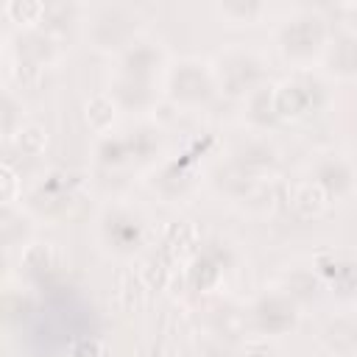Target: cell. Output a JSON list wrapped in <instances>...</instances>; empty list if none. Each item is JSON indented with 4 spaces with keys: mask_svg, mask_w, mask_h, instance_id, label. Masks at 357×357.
Segmentation results:
<instances>
[{
    "mask_svg": "<svg viewBox=\"0 0 357 357\" xmlns=\"http://www.w3.org/2000/svg\"><path fill=\"white\" fill-rule=\"evenodd\" d=\"M324 190H326V195L332 198H343V195H349L351 190H354V181H357V176H354V167L346 162V159H340V156H329V159H321L318 165H315V176H312Z\"/></svg>",
    "mask_w": 357,
    "mask_h": 357,
    "instance_id": "obj_9",
    "label": "cell"
},
{
    "mask_svg": "<svg viewBox=\"0 0 357 357\" xmlns=\"http://www.w3.org/2000/svg\"><path fill=\"white\" fill-rule=\"evenodd\" d=\"M103 237L106 243L120 251V254H131L139 248L142 243V223L131 215V212H123V209H114L103 218Z\"/></svg>",
    "mask_w": 357,
    "mask_h": 357,
    "instance_id": "obj_7",
    "label": "cell"
},
{
    "mask_svg": "<svg viewBox=\"0 0 357 357\" xmlns=\"http://www.w3.org/2000/svg\"><path fill=\"white\" fill-rule=\"evenodd\" d=\"M248 117L257 126H268L276 120V106H273V86H257L248 95Z\"/></svg>",
    "mask_w": 357,
    "mask_h": 357,
    "instance_id": "obj_19",
    "label": "cell"
},
{
    "mask_svg": "<svg viewBox=\"0 0 357 357\" xmlns=\"http://www.w3.org/2000/svg\"><path fill=\"white\" fill-rule=\"evenodd\" d=\"M324 98H326L324 86L310 75H293L279 86H273V106H276V117L282 120H298L318 112Z\"/></svg>",
    "mask_w": 357,
    "mask_h": 357,
    "instance_id": "obj_5",
    "label": "cell"
},
{
    "mask_svg": "<svg viewBox=\"0 0 357 357\" xmlns=\"http://www.w3.org/2000/svg\"><path fill=\"white\" fill-rule=\"evenodd\" d=\"M324 346L337 357H354L357 354V318H332L324 326Z\"/></svg>",
    "mask_w": 357,
    "mask_h": 357,
    "instance_id": "obj_12",
    "label": "cell"
},
{
    "mask_svg": "<svg viewBox=\"0 0 357 357\" xmlns=\"http://www.w3.org/2000/svg\"><path fill=\"white\" fill-rule=\"evenodd\" d=\"M218 11L231 22H254L265 8L259 3H254V0H245V3L243 0H229V3H220Z\"/></svg>",
    "mask_w": 357,
    "mask_h": 357,
    "instance_id": "obj_23",
    "label": "cell"
},
{
    "mask_svg": "<svg viewBox=\"0 0 357 357\" xmlns=\"http://www.w3.org/2000/svg\"><path fill=\"white\" fill-rule=\"evenodd\" d=\"M276 39H279V50L287 61L304 64V61L315 59L318 53H324L326 39H329V28L318 11L304 8V11H296L293 17H287L282 22Z\"/></svg>",
    "mask_w": 357,
    "mask_h": 357,
    "instance_id": "obj_1",
    "label": "cell"
},
{
    "mask_svg": "<svg viewBox=\"0 0 357 357\" xmlns=\"http://www.w3.org/2000/svg\"><path fill=\"white\" fill-rule=\"evenodd\" d=\"M349 25L357 31V6H349Z\"/></svg>",
    "mask_w": 357,
    "mask_h": 357,
    "instance_id": "obj_27",
    "label": "cell"
},
{
    "mask_svg": "<svg viewBox=\"0 0 357 357\" xmlns=\"http://www.w3.org/2000/svg\"><path fill=\"white\" fill-rule=\"evenodd\" d=\"M137 11L126 6H103L89 20V42L103 53H123L137 42Z\"/></svg>",
    "mask_w": 357,
    "mask_h": 357,
    "instance_id": "obj_3",
    "label": "cell"
},
{
    "mask_svg": "<svg viewBox=\"0 0 357 357\" xmlns=\"http://www.w3.org/2000/svg\"><path fill=\"white\" fill-rule=\"evenodd\" d=\"M117 103H114V98L112 95H92L89 100H86V106H84V117H86V123H89V128L92 131H98V134H106L109 128H112V123H114V117H117Z\"/></svg>",
    "mask_w": 357,
    "mask_h": 357,
    "instance_id": "obj_16",
    "label": "cell"
},
{
    "mask_svg": "<svg viewBox=\"0 0 357 357\" xmlns=\"http://www.w3.org/2000/svg\"><path fill=\"white\" fill-rule=\"evenodd\" d=\"M218 273H220V268H218V262L212 259V251L201 254V257H198V262H195V265H192V271H190V276H192V282H195L198 287H204L206 282L218 279Z\"/></svg>",
    "mask_w": 357,
    "mask_h": 357,
    "instance_id": "obj_24",
    "label": "cell"
},
{
    "mask_svg": "<svg viewBox=\"0 0 357 357\" xmlns=\"http://www.w3.org/2000/svg\"><path fill=\"white\" fill-rule=\"evenodd\" d=\"M165 89H167V98L173 103L195 109V106L209 103V98L215 95L218 84H215V73L204 61L184 59V61H178V64H173L167 70Z\"/></svg>",
    "mask_w": 357,
    "mask_h": 357,
    "instance_id": "obj_2",
    "label": "cell"
},
{
    "mask_svg": "<svg viewBox=\"0 0 357 357\" xmlns=\"http://www.w3.org/2000/svg\"><path fill=\"white\" fill-rule=\"evenodd\" d=\"M215 84L229 95H251L257 86H262V61L257 53L243 47H229L218 56L215 64Z\"/></svg>",
    "mask_w": 357,
    "mask_h": 357,
    "instance_id": "obj_4",
    "label": "cell"
},
{
    "mask_svg": "<svg viewBox=\"0 0 357 357\" xmlns=\"http://www.w3.org/2000/svg\"><path fill=\"white\" fill-rule=\"evenodd\" d=\"M45 11L47 6L45 3H33V0H11L6 3V14L14 20V22H25V25H33V22H42L45 20Z\"/></svg>",
    "mask_w": 357,
    "mask_h": 357,
    "instance_id": "obj_22",
    "label": "cell"
},
{
    "mask_svg": "<svg viewBox=\"0 0 357 357\" xmlns=\"http://www.w3.org/2000/svg\"><path fill=\"white\" fill-rule=\"evenodd\" d=\"M296 304H304V301H312L321 290H324V279L315 273V271H307V268H296L284 276V287H282Z\"/></svg>",
    "mask_w": 357,
    "mask_h": 357,
    "instance_id": "obj_15",
    "label": "cell"
},
{
    "mask_svg": "<svg viewBox=\"0 0 357 357\" xmlns=\"http://www.w3.org/2000/svg\"><path fill=\"white\" fill-rule=\"evenodd\" d=\"M14 187H17V176H14L11 165H3V201L14 198Z\"/></svg>",
    "mask_w": 357,
    "mask_h": 357,
    "instance_id": "obj_26",
    "label": "cell"
},
{
    "mask_svg": "<svg viewBox=\"0 0 357 357\" xmlns=\"http://www.w3.org/2000/svg\"><path fill=\"white\" fill-rule=\"evenodd\" d=\"M162 61V53L153 42H142L137 39L131 47H126L120 53V73L117 75H126V78H142V81H151L156 64Z\"/></svg>",
    "mask_w": 357,
    "mask_h": 357,
    "instance_id": "obj_10",
    "label": "cell"
},
{
    "mask_svg": "<svg viewBox=\"0 0 357 357\" xmlns=\"http://www.w3.org/2000/svg\"><path fill=\"white\" fill-rule=\"evenodd\" d=\"M114 103L126 112H145L153 100H156V92H153V84L151 81H142V78H126V75H117L114 84H112V92Z\"/></svg>",
    "mask_w": 357,
    "mask_h": 357,
    "instance_id": "obj_11",
    "label": "cell"
},
{
    "mask_svg": "<svg viewBox=\"0 0 357 357\" xmlns=\"http://www.w3.org/2000/svg\"><path fill=\"white\" fill-rule=\"evenodd\" d=\"M131 156L128 137H103L98 145V159L103 165H123Z\"/></svg>",
    "mask_w": 357,
    "mask_h": 357,
    "instance_id": "obj_21",
    "label": "cell"
},
{
    "mask_svg": "<svg viewBox=\"0 0 357 357\" xmlns=\"http://www.w3.org/2000/svg\"><path fill=\"white\" fill-rule=\"evenodd\" d=\"M106 351H103V346L98 343V340H81V343H75L70 351H67V357H103Z\"/></svg>",
    "mask_w": 357,
    "mask_h": 357,
    "instance_id": "obj_25",
    "label": "cell"
},
{
    "mask_svg": "<svg viewBox=\"0 0 357 357\" xmlns=\"http://www.w3.org/2000/svg\"><path fill=\"white\" fill-rule=\"evenodd\" d=\"M20 265L31 279H45L47 273H53L59 268V251L53 243H33L25 248Z\"/></svg>",
    "mask_w": 357,
    "mask_h": 357,
    "instance_id": "obj_14",
    "label": "cell"
},
{
    "mask_svg": "<svg viewBox=\"0 0 357 357\" xmlns=\"http://www.w3.org/2000/svg\"><path fill=\"white\" fill-rule=\"evenodd\" d=\"M326 201H329V195H326V190H324V187H321L315 178L301 181V184L296 187V195H293L296 209H298L301 215H307V218L321 215V212L326 209Z\"/></svg>",
    "mask_w": 357,
    "mask_h": 357,
    "instance_id": "obj_17",
    "label": "cell"
},
{
    "mask_svg": "<svg viewBox=\"0 0 357 357\" xmlns=\"http://www.w3.org/2000/svg\"><path fill=\"white\" fill-rule=\"evenodd\" d=\"M315 273L340 296H357V262L335 254H321L315 259Z\"/></svg>",
    "mask_w": 357,
    "mask_h": 357,
    "instance_id": "obj_8",
    "label": "cell"
},
{
    "mask_svg": "<svg viewBox=\"0 0 357 357\" xmlns=\"http://www.w3.org/2000/svg\"><path fill=\"white\" fill-rule=\"evenodd\" d=\"M245 357H268V354H262V351H248Z\"/></svg>",
    "mask_w": 357,
    "mask_h": 357,
    "instance_id": "obj_28",
    "label": "cell"
},
{
    "mask_svg": "<svg viewBox=\"0 0 357 357\" xmlns=\"http://www.w3.org/2000/svg\"><path fill=\"white\" fill-rule=\"evenodd\" d=\"M11 139H14V148L22 156H39L42 148H45V142H47V134L36 123H20L17 131L11 134Z\"/></svg>",
    "mask_w": 357,
    "mask_h": 357,
    "instance_id": "obj_18",
    "label": "cell"
},
{
    "mask_svg": "<svg viewBox=\"0 0 357 357\" xmlns=\"http://www.w3.org/2000/svg\"><path fill=\"white\" fill-rule=\"evenodd\" d=\"M273 165V148L262 145V142H251L245 145L240 153H237V167L248 170V173H257V170H265Z\"/></svg>",
    "mask_w": 357,
    "mask_h": 357,
    "instance_id": "obj_20",
    "label": "cell"
},
{
    "mask_svg": "<svg viewBox=\"0 0 357 357\" xmlns=\"http://www.w3.org/2000/svg\"><path fill=\"white\" fill-rule=\"evenodd\" d=\"M251 321L262 335H284L298 324V304L284 290L265 293L251 307Z\"/></svg>",
    "mask_w": 357,
    "mask_h": 357,
    "instance_id": "obj_6",
    "label": "cell"
},
{
    "mask_svg": "<svg viewBox=\"0 0 357 357\" xmlns=\"http://www.w3.org/2000/svg\"><path fill=\"white\" fill-rule=\"evenodd\" d=\"M329 70L340 78H357V36H337L326 50Z\"/></svg>",
    "mask_w": 357,
    "mask_h": 357,
    "instance_id": "obj_13",
    "label": "cell"
}]
</instances>
